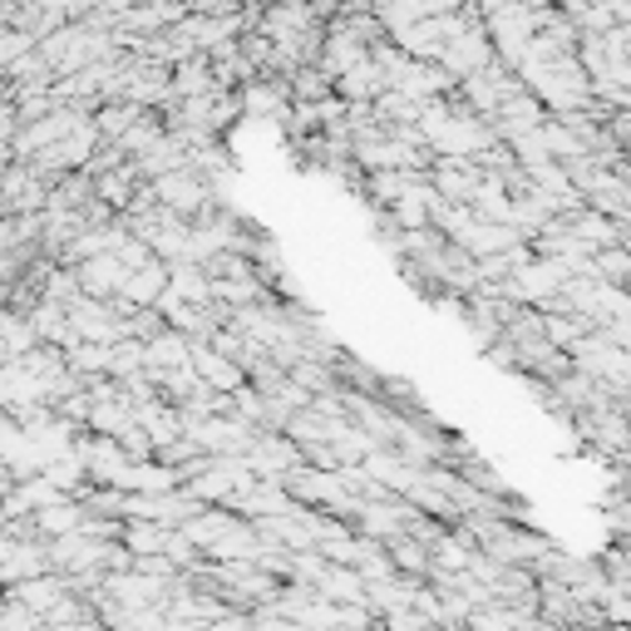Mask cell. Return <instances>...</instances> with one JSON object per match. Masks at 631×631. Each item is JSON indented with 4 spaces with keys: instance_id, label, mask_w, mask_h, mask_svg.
<instances>
[{
    "instance_id": "6da1fadb",
    "label": "cell",
    "mask_w": 631,
    "mask_h": 631,
    "mask_svg": "<svg viewBox=\"0 0 631 631\" xmlns=\"http://www.w3.org/2000/svg\"><path fill=\"white\" fill-rule=\"evenodd\" d=\"M187 370L197 375V385H207V390H217V395H232V390L247 385V375H242L227 356H217L213 346H193V350H187Z\"/></svg>"
},
{
    "instance_id": "7a4b0ae2",
    "label": "cell",
    "mask_w": 631,
    "mask_h": 631,
    "mask_svg": "<svg viewBox=\"0 0 631 631\" xmlns=\"http://www.w3.org/2000/svg\"><path fill=\"white\" fill-rule=\"evenodd\" d=\"M409 179H415V173H370V179H365V193H370L375 207H395L405 197Z\"/></svg>"
}]
</instances>
